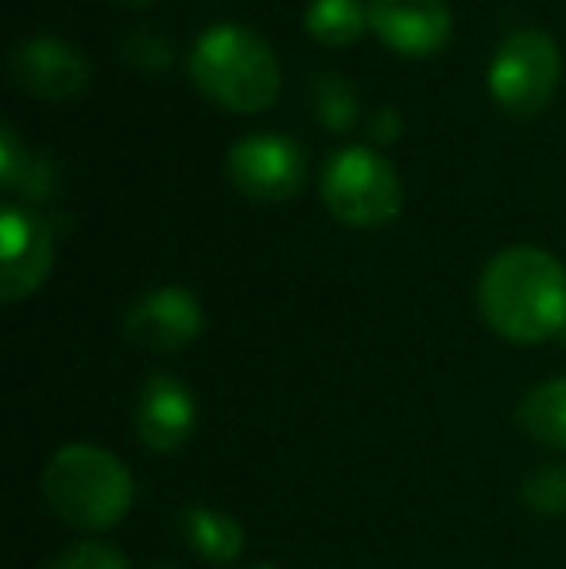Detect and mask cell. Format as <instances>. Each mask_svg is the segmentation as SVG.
<instances>
[{"label":"cell","instance_id":"obj_1","mask_svg":"<svg viewBox=\"0 0 566 569\" xmlns=\"http://www.w3.org/2000/svg\"><path fill=\"white\" fill-rule=\"evenodd\" d=\"M477 307L493 333L539 345L566 330V268L536 244H513L481 271Z\"/></svg>","mask_w":566,"mask_h":569},{"label":"cell","instance_id":"obj_2","mask_svg":"<svg viewBox=\"0 0 566 569\" xmlns=\"http://www.w3.org/2000/svg\"><path fill=\"white\" fill-rule=\"evenodd\" d=\"M190 78L206 98L234 113H265L284 86L276 51L241 23H218L198 36Z\"/></svg>","mask_w":566,"mask_h":569},{"label":"cell","instance_id":"obj_3","mask_svg":"<svg viewBox=\"0 0 566 569\" xmlns=\"http://www.w3.org/2000/svg\"><path fill=\"white\" fill-rule=\"evenodd\" d=\"M43 496L62 523L109 531L132 511V472L117 453L90 442L62 446L43 469Z\"/></svg>","mask_w":566,"mask_h":569},{"label":"cell","instance_id":"obj_4","mask_svg":"<svg viewBox=\"0 0 566 569\" xmlns=\"http://www.w3.org/2000/svg\"><path fill=\"white\" fill-rule=\"evenodd\" d=\"M322 202L346 226L380 229L400 213L404 187L373 148H341L322 167Z\"/></svg>","mask_w":566,"mask_h":569},{"label":"cell","instance_id":"obj_5","mask_svg":"<svg viewBox=\"0 0 566 569\" xmlns=\"http://www.w3.org/2000/svg\"><path fill=\"white\" fill-rule=\"evenodd\" d=\"M563 59L547 31L516 28L497 43L489 62V93L508 117H536L559 90Z\"/></svg>","mask_w":566,"mask_h":569},{"label":"cell","instance_id":"obj_6","mask_svg":"<svg viewBox=\"0 0 566 569\" xmlns=\"http://www.w3.org/2000/svg\"><path fill=\"white\" fill-rule=\"evenodd\" d=\"M226 171L241 194L257 198V202H287L291 194H299L302 179H307V156L291 136L252 132L234 140Z\"/></svg>","mask_w":566,"mask_h":569},{"label":"cell","instance_id":"obj_7","mask_svg":"<svg viewBox=\"0 0 566 569\" xmlns=\"http://www.w3.org/2000/svg\"><path fill=\"white\" fill-rule=\"evenodd\" d=\"M54 263V229L31 206L0 210V299L20 302L47 279Z\"/></svg>","mask_w":566,"mask_h":569},{"label":"cell","instance_id":"obj_8","mask_svg":"<svg viewBox=\"0 0 566 569\" xmlns=\"http://www.w3.org/2000/svg\"><path fill=\"white\" fill-rule=\"evenodd\" d=\"M8 67H12V78L20 82V90L47 101L78 98L93 78L90 59L75 43L54 36H31L23 43H16L12 54H8Z\"/></svg>","mask_w":566,"mask_h":569},{"label":"cell","instance_id":"obj_9","mask_svg":"<svg viewBox=\"0 0 566 569\" xmlns=\"http://www.w3.org/2000/svg\"><path fill=\"white\" fill-rule=\"evenodd\" d=\"M202 333V307L182 287H156L125 310V338L148 352H179Z\"/></svg>","mask_w":566,"mask_h":569},{"label":"cell","instance_id":"obj_10","mask_svg":"<svg viewBox=\"0 0 566 569\" xmlns=\"http://www.w3.org/2000/svg\"><path fill=\"white\" fill-rule=\"evenodd\" d=\"M198 422L195 391L171 372H151L137 399V435L151 453H175L190 442Z\"/></svg>","mask_w":566,"mask_h":569},{"label":"cell","instance_id":"obj_11","mask_svg":"<svg viewBox=\"0 0 566 569\" xmlns=\"http://www.w3.org/2000/svg\"><path fill=\"white\" fill-rule=\"evenodd\" d=\"M369 28L396 54L427 59L450 39V8L446 0H373Z\"/></svg>","mask_w":566,"mask_h":569},{"label":"cell","instance_id":"obj_12","mask_svg":"<svg viewBox=\"0 0 566 569\" xmlns=\"http://www.w3.org/2000/svg\"><path fill=\"white\" fill-rule=\"evenodd\" d=\"M175 527H179V539L187 542L202 562L229 566V562H237L245 550V527L221 508L187 503V508H179V516H175Z\"/></svg>","mask_w":566,"mask_h":569},{"label":"cell","instance_id":"obj_13","mask_svg":"<svg viewBox=\"0 0 566 569\" xmlns=\"http://www.w3.org/2000/svg\"><path fill=\"white\" fill-rule=\"evenodd\" d=\"M0 187L28 198V202H43V198H51L59 190L54 163L43 151L23 148L12 124L0 128Z\"/></svg>","mask_w":566,"mask_h":569},{"label":"cell","instance_id":"obj_14","mask_svg":"<svg viewBox=\"0 0 566 569\" xmlns=\"http://www.w3.org/2000/svg\"><path fill=\"white\" fill-rule=\"evenodd\" d=\"M516 419H520L524 435H532L539 446L566 450V376H555L536 391H528Z\"/></svg>","mask_w":566,"mask_h":569},{"label":"cell","instance_id":"obj_15","mask_svg":"<svg viewBox=\"0 0 566 569\" xmlns=\"http://www.w3.org/2000/svg\"><path fill=\"white\" fill-rule=\"evenodd\" d=\"M302 23L307 36L322 47H349L369 28V8L361 0H310Z\"/></svg>","mask_w":566,"mask_h":569},{"label":"cell","instance_id":"obj_16","mask_svg":"<svg viewBox=\"0 0 566 569\" xmlns=\"http://www.w3.org/2000/svg\"><path fill=\"white\" fill-rule=\"evenodd\" d=\"M307 98H310L315 117L322 120L326 128H334V132H341V128H349L357 120L354 86H349L341 74H334V70H318V74H310Z\"/></svg>","mask_w":566,"mask_h":569},{"label":"cell","instance_id":"obj_17","mask_svg":"<svg viewBox=\"0 0 566 569\" xmlns=\"http://www.w3.org/2000/svg\"><path fill=\"white\" fill-rule=\"evenodd\" d=\"M524 508L536 511V516H566V465H544L536 469L520 488Z\"/></svg>","mask_w":566,"mask_h":569},{"label":"cell","instance_id":"obj_18","mask_svg":"<svg viewBox=\"0 0 566 569\" xmlns=\"http://www.w3.org/2000/svg\"><path fill=\"white\" fill-rule=\"evenodd\" d=\"M171 43L151 28H137L121 39V59H129L140 70H167L171 67Z\"/></svg>","mask_w":566,"mask_h":569},{"label":"cell","instance_id":"obj_19","mask_svg":"<svg viewBox=\"0 0 566 569\" xmlns=\"http://www.w3.org/2000/svg\"><path fill=\"white\" fill-rule=\"evenodd\" d=\"M43 569H129V558L109 542H78L59 558H51Z\"/></svg>","mask_w":566,"mask_h":569},{"label":"cell","instance_id":"obj_20","mask_svg":"<svg viewBox=\"0 0 566 569\" xmlns=\"http://www.w3.org/2000/svg\"><path fill=\"white\" fill-rule=\"evenodd\" d=\"M369 132H373V140H377V143L396 140V136H400V117H396L393 109H377L373 120H369Z\"/></svg>","mask_w":566,"mask_h":569},{"label":"cell","instance_id":"obj_21","mask_svg":"<svg viewBox=\"0 0 566 569\" xmlns=\"http://www.w3.org/2000/svg\"><path fill=\"white\" fill-rule=\"evenodd\" d=\"M252 569H276V566H252Z\"/></svg>","mask_w":566,"mask_h":569},{"label":"cell","instance_id":"obj_22","mask_svg":"<svg viewBox=\"0 0 566 569\" xmlns=\"http://www.w3.org/2000/svg\"><path fill=\"white\" fill-rule=\"evenodd\" d=\"M132 4H140V0H132Z\"/></svg>","mask_w":566,"mask_h":569},{"label":"cell","instance_id":"obj_23","mask_svg":"<svg viewBox=\"0 0 566 569\" xmlns=\"http://www.w3.org/2000/svg\"><path fill=\"white\" fill-rule=\"evenodd\" d=\"M163 569H167V566H163Z\"/></svg>","mask_w":566,"mask_h":569}]
</instances>
